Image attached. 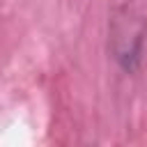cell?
I'll return each instance as SVG.
<instances>
[{
  "label": "cell",
  "mask_w": 147,
  "mask_h": 147,
  "mask_svg": "<svg viewBox=\"0 0 147 147\" xmlns=\"http://www.w3.org/2000/svg\"><path fill=\"white\" fill-rule=\"evenodd\" d=\"M145 37V23L140 16H133V11H124L122 16L115 18L113 32H110V46L115 60L124 69H133L138 57H140V46Z\"/></svg>",
  "instance_id": "1"
}]
</instances>
